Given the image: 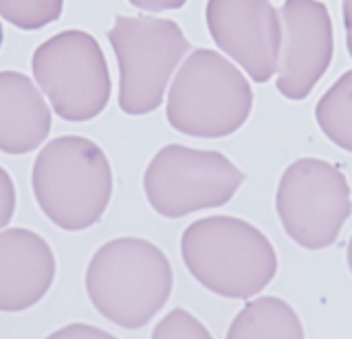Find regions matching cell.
<instances>
[{"instance_id": "6da1fadb", "label": "cell", "mask_w": 352, "mask_h": 339, "mask_svg": "<svg viewBox=\"0 0 352 339\" xmlns=\"http://www.w3.org/2000/svg\"><path fill=\"white\" fill-rule=\"evenodd\" d=\"M181 251L187 269L223 298L247 300L278 271L275 249L260 229L231 216H212L185 229Z\"/></svg>"}, {"instance_id": "7a4b0ae2", "label": "cell", "mask_w": 352, "mask_h": 339, "mask_svg": "<svg viewBox=\"0 0 352 339\" xmlns=\"http://www.w3.org/2000/svg\"><path fill=\"white\" fill-rule=\"evenodd\" d=\"M40 210L66 232L93 227L113 194V170L104 150L86 137L49 141L33 163Z\"/></svg>"}, {"instance_id": "3957f363", "label": "cell", "mask_w": 352, "mask_h": 339, "mask_svg": "<svg viewBox=\"0 0 352 339\" xmlns=\"http://www.w3.org/2000/svg\"><path fill=\"white\" fill-rule=\"evenodd\" d=\"M86 291L106 320L124 328H139L170 298V260L148 240H110L88 265Z\"/></svg>"}, {"instance_id": "277c9868", "label": "cell", "mask_w": 352, "mask_h": 339, "mask_svg": "<svg viewBox=\"0 0 352 339\" xmlns=\"http://www.w3.org/2000/svg\"><path fill=\"white\" fill-rule=\"evenodd\" d=\"M253 93L247 78L216 51L198 49L183 62L168 95V122L179 133L218 139L247 122Z\"/></svg>"}, {"instance_id": "5b68a950", "label": "cell", "mask_w": 352, "mask_h": 339, "mask_svg": "<svg viewBox=\"0 0 352 339\" xmlns=\"http://www.w3.org/2000/svg\"><path fill=\"white\" fill-rule=\"evenodd\" d=\"M108 40L119 62V106L126 115L159 108L174 69L190 42L172 20L152 16H117Z\"/></svg>"}, {"instance_id": "8992f818", "label": "cell", "mask_w": 352, "mask_h": 339, "mask_svg": "<svg viewBox=\"0 0 352 339\" xmlns=\"http://www.w3.org/2000/svg\"><path fill=\"white\" fill-rule=\"evenodd\" d=\"M33 78L66 122H88L104 111L110 73L102 47L86 31H62L33 53Z\"/></svg>"}, {"instance_id": "52a82bcc", "label": "cell", "mask_w": 352, "mask_h": 339, "mask_svg": "<svg viewBox=\"0 0 352 339\" xmlns=\"http://www.w3.org/2000/svg\"><path fill=\"white\" fill-rule=\"evenodd\" d=\"M242 181L245 172L225 155L179 144L159 150L143 177L150 205L168 218L225 205Z\"/></svg>"}, {"instance_id": "ba28073f", "label": "cell", "mask_w": 352, "mask_h": 339, "mask_svg": "<svg viewBox=\"0 0 352 339\" xmlns=\"http://www.w3.org/2000/svg\"><path fill=\"white\" fill-rule=\"evenodd\" d=\"M352 212L346 174L322 159H300L284 172L278 188V214L297 245L330 247Z\"/></svg>"}, {"instance_id": "9c48e42d", "label": "cell", "mask_w": 352, "mask_h": 339, "mask_svg": "<svg viewBox=\"0 0 352 339\" xmlns=\"http://www.w3.org/2000/svg\"><path fill=\"white\" fill-rule=\"evenodd\" d=\"M207 27L216 45L256 82L278 71L282 23L271 0H209Z\"/></svg>"}, {"instance_id": "30bf717a", "label": "cell", "mask_w": 352, "mask_h": 339, "mask_svg": "<svg viewBox=\"0 0 352 339\" xmlns=\"http://www.w3.org/2000/svg\"><path fill=\"white\" fill-rule=\"evenodd\" d=\"M280 23L278 91L304 100L333 60V23L319 0H286Z\"/></svg>"}, {"instance_id": "8fae6325", "label": "cell", "mask_w": 352, "mask_h": 339, "mask_svg": "<svg viewBox=\"0 0 352 339\" xmlns=\"http://www.w3.org/2000/svg\"><path fill=\"white\" fill-rule=\"evenodd\" d=\"M55 278V258L29 229H7L0 234V311H25L38 304Z\"/></svg>"}, {"instance_id": "7c38bea8", "label": "cell", "mask_w": 352, "mask_h": 339, "mask_svg": "<svg viewBox=\"0 0 352 339\" xmlns=\"http://www.w3.org/2000/svg\"><path fill=\"white\" fill-rule=\"evenodd\" d=\"M51 130V111L27 75L0 73V150L27 155L36 150Z\"/></svg>"}, {"instance_id": "4fadbf2b", "label": "cell", "mask_w": 352, "mask_h": 339, "mask_svg": "<svg viewBox=\"0 0 352 339\" xmlns=\"http://www.w3.org/2000/svg\"><path fill=\"white\" fill-rule=\"evenodd\" d=\"M231 339H300L304 328L297 313L280 298H260L249 302L231 324Z\"/></svg>"}, {"instance_id": "5bb4252c", "label": "cell", "mask_w": 352, "mask_h": 339, "mask_svg": "<svg viewBox=\"0 0 352 339\" xmlns=\"http://www.w3.org/2000/svg\"><path fill=\"white\" fill-rule=\"evenodd\" d=\"M317 124L333 144L352 152V71L341 75L319 100Z\"/></svg>"}, {"instance_id": "9a60e30c", "label": "cell", "mask_w": 352, "mask_h": 339, "mask_svg": "<svg viewBox=\"0 0 352 339\" xmlns=\"http://www.w3.org/2000/svg\"><path fill=\"white\" fill-rule=\"evenodd\" d=\"M64 0H0V16L20 29L36 31L62 16Z\"/></svg>"}, {"instance_id": "2e32d148", "label": "cell", "mask_w": 352, "mask_h": 339, "mask_svg": "<svg viewBox=\"0 0 352 339\" xmlns=\"http://www.w3.org/2000/svg\"><path fill=\"white\" fill-rule=\"evenodd\" d=\"M154 337H209V333L185 311H174L159 324Z\"/></svg>"}, {"instance_id": "e0dca14e", "label": "cell", "mask_w": 352, "mask_h": 339, "mask_svg": "<svg viewBox=\"0 0 352 339\" xmlns=\"http://www.w3.org/2000/svg\"><path fill=\"white\" fill-rule=\"evenodd\" d=\"M16 210V188L5 168H0V229H3Z\"/></svg>"}, {"instance_id": "ac0fdd59", "label": "cell", "mask_w": 352, "mask_h": 339, "mask_svg": "<svg viewBox=\"0 0 352 339\" xmlns=\"http://www.w3.org/2000/svg\"><path fill=\"white\" fill-rule=\"evenodd\" d=\"M132 5L146 12H165V9H179L187 0H130Z\"/></svg>"}, {"instance_id": "d6986e66", "label": "cell", "mask_w": 352, "mask_h": 339, "mask_svg": "<svg viewBox=\"0 0 352 339\" xmlns=\"http://www.w3.org/2000/svg\"><path fill=\"white\" fill-rule=\"evenodd\" d=\"M344 23H346L348 51H350V56H352V0H344Z\"/></svg>"}, {"instance_id": "ffe728a7", "label": "cell", "mask_w": 352, "mask_h": 339, "mask_svg": "<svg viewBox=\"0 0 352 339\" xmlns=\"http://www.w3.org/2000/svg\"><path fill=\"white\" fill-rule=\"evenodd\" d=\"M348 265H350V271H352V238L348 243Z\"/></svg>"}, {"instance_id": "44dd1931", "label": "cell", "mask_w": 352, "mask_h": 339, "mask_svg": "<svg viewBox=\"0 0 352 339\" xmlns=\"http://www.w3.org/2000/svg\"><path fill=\"white\" fill-rule=\"evenodd\" d=\"M0 45H3V27H0Z\"/></svg>"}]
</instances>
